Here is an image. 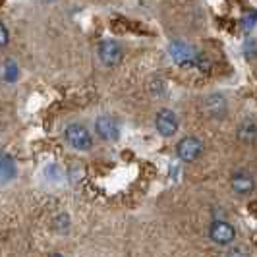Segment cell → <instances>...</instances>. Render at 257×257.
<instances>
[{
	"instance_id": "277c9868",
	"label": "cell",
	"mask_w": 257,
	"mask_h": 257,
	"mask_svg": "<svg viewBox=\"0 0 257 257\" xmlns=\"http://www.w3.org/2000/svg\"><path fill=\"white\" fill-rule=\"evenodd\" d=\"M155 126H157V132L163 136V138H172L176 132H178V118L172 110H161L157 118H155Z\"/></svg>"
},
{
	"instance_id": "52a82bcc",
	"label": "cell",
	"mask_w": 257,
	"mask_h": 257,
	"mask_svg": "<svg viewBox=\"0 0 257 257\" xmlns=\"http://www.w3.org/2000/svg\"><path fill=\"white\" fill-rule=\"evenodd\" d=\"M230 184L232 188H234V192L240 193V195H247V193L253 192V188H255V182H253V178L245 170L234 172L230 178Z\"/></svg>"
},
{
	"instance_id": "ba28073f",
	"label": "cell",
	"mask_w": 257,
	"mask_h": 257,
	"mask_svg": "<svg viewBox=\"0 0 257 257\" xmlns=\"http://www.w3.org/2000/svg\"><path fill=\"white\" fill-rule=\"evenodd\" d=\"M205 110L207 114H211L213 118H222L228 110V103L220 93H215L205 99Z\"/></svg>"
},
{
	"instance_id": "7a4b0ae2",
	"label": "cell",
	"mask_w": 257,
	"mask_h": 257,
	"mask_svg": "<svg viewBox=\"0 0 257 257\" xmlns=\"http://www.w3.org/2000/svg\"><path fill=\"white\" fill-rule=\"evenodd\" d=\"M176 153H178V159H182L184 163H193L203 153V143L197 138H184L176 145Z\"/></svg>"
},
{
	"instance_id": "4fadbf2b",
	"label": "cell",
	"mask_w": 257,
	"mask_h": 257,
	"mask_svg": "<svg viewBox=\"0 0 257 257\" xmlns=\"http://www.w3.org/2000/svg\"><path fill=\"white\" fill-rule=\"evenodd\" d=\"M224 257H249V253L245 251L242 245H234V247H230V249L226 251Z\"/></svg>"
},
{
	"instance_id": "8992f818",
	"label": "cell",
	"mask_w": 257,
	"mask_h": 257,
	"mask_svg": "<svg viewBox=\"0 0 257 257\" xmlns=\"http://www.w3.org/2000/svg\"><path fill=\"white\" fill-rule=\"evenodd\" d=\"M99 58L104 66H116L122 60V47L116 41H103L99 45Z\"/></svg>"
},
{
	"instance_id": "3957f363",
	"label": "cell",
	"mask_w": 257,
	"mask_h": 257,
	"mask_svg": "<svg viewBox=\"0 0 257 257\" xmlns=\"http://www.w3.org/2000/svg\"><path fill=\"white\" fill-rule=\"evenodd\" d=\"M209 236H211V240L215 244L226 245L236 238V230H234V226H232L230 222H226V220H215L209 226Z\"/></svg>"
},
{
	"instance_id": "7c38bea8",
	"label": "cell",
	"mask_w": 257,
	"mask_h": 257,
	"mask_svg": "<svg viewBox=\"0 0 257 257\" xmlns=\"http://www.w3.org/2000/svg\"><path fill=\"white\" fill-rule=\"evenodd\" d=\"M18 74H20V70H18V66L14 60H6L4 62V68H2V77L6 79V81H16L18 79Z\"/></svg>"
},
{
	"instance_id": "5b68a950",
	"label": "cell",
	"mask_w": 257,
	"mask_h": 257,
	"mask_svg": "<svg viewBox=\"0 0 257 257\" xmlns=\"http://www.w3.org/2000/svg\"><path fill=\"white\" fill-rule=\"evenodd\" d=\"M95 130H97V136H99L101 140H104V142H114V140H118V136H120L118 122L108 114H103L97 118Z\"/></svg>"
},
{
	"instance_id": "30bf717a",
	"label": "cell",
	"mask_w": 257,
	"mask_h": 257,
	"mask_svg": "<svg viewBox=\"0 0 257 257\" xmlns=\"http://www.w3.org/2000/svg\"><path fill=\"white\" fill-rule=\"evenodd\" d=\"M170 56L178 62V64H186V62H190L195 58V54H193L192 47H188L186 43H180V41H174V43H170Z\"/></svg>"
},
{
	"instance_id": "9c48e42d",
	"label": "cell",
	"mask_w": 257,
	"mask_h": 257,
	"mask_svg": "<svg viewBox=\"0 0 257 257\" xmlns=\"http://www.w3.org/2000/svg\"><path fill=\"white\" fill-rule=\"evenodd\" d=\"M16 178V163L8 153L0 151V186H6Z\"/></svg>"
},
{
	"instance_id": "6da1fadb",
	"label": "cell",
	"mask_w": 257,
	"mask_h": 257,
	"mask_svg": "<svg viewBox=\"0 0 257 257\" xmlns=\"http://www.w3.org/2000/svg\"><path fill=\"white\" fill-rule=\"evenodd\" d=\"M64 138L77 151H89L93 147V138H91L89 130L81 124H70L64 132Z\"/></svg>"
},
{
	"instance_id": "8fae6325",
	"label": "cell",
	"mask_w": 257,
	"mask_h": 257,
	"mask_svg": "<svg viewBox=\"0 0 257 257\" xmlns=\"http://www.w3.org/2000/svg\"><path fill=\"white\" fill-rule=\"evenodd\" d=\"M236 136L238 140L244 143H253L257 140V122L247 118V120H242L238 124V130H236Z\"/></svg>"
},
{
	"instance_id": "5bb4252c",
	"label": "cell",
	"mask_w": 257,
	"mask_h": 257,
	"mask_svg": "<svg viewBox=\"0 0 257 257\" xmlns=\"http://www.w3.org/2000/svg\"><path fill=\"white\" fill-rule=\"evenodd\" d=\"M8 41H10V35H8V29L6 26L0 22V49H4L6 45H8Z\"/></svg>"
}]
</instances>
